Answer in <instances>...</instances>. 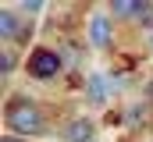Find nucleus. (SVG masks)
Wrapping results in <instances>:
<instances>
[{
	"label": "nucleus",
	"mask_w": 153,
	"mask_h": 142,
	"mask_svg": "<svg viewBox=\"0 0 153 142\" xmlns=\"http://www.w3.org/2000/svg\"><path fill=\"white\" fill-rule=\"evenodd\" d=\"M7 128L14 132V135H39V132H46V121H43V110H39L32 100H14V103L7 106Z\"/></svg>",
	"instance_id": "1"
},
{
	"label": "nucleus",
	"mask_w": 153,
	"mask_h": 142,
	"mask_svg": "<svg viewBox=\"0 0 153 142\" xmlns=\"http://www.w3.org/2000/svg\"><path fill=\"white\" fill-rule=\"evenodd\" d=\"M29 75L39 78V82L57 78V75H61V53H57V50H46V46L32 50V57H29Z\"/></svg>",
	"instance_id": "2"
},
{
	"label": "nucleus",
	"mask_w": 153,
	"mask_h": 142,
	"mask_svg": "<svg viewBox=\"0 0 153 142\" xmlns=\"http://www.w3.org/2000/svg\"><path fill=\"white\" fill-rule=\"evenodd\" d=\"M89 43H93V46H100V50L111 43V18H107V14H100V11H96V14H93V21H89Z\"/></svg>",
	"instance_id": "3"
},
{
	"label": "nucleus",
	"mask_w": 153,
	"mask_h": 142,
	"mask_svg": "<svg viewBox=\"0 0 153 142\" xmlns=\"http://www.w3.org/2000/svg\"><path fill=\"white\" fill-rule=\"evenodd\" d=\"M64 142H93V121H85V117H75V121H68L64 124Z\"/></svg>",
	"instance_id": "4"
},
{
	"label": "nucleus",
	"mask_w": 153,
	"mask_h": 142,
	"mask_svg": "<svg viewBox=\"0 0 153 142\" xmlns=\"http://www.w3.org/2000/svg\"><path fill=\"white\" fill-rule=\"evenodd\" d=\"M0 36H4L7 43H11V39H18V36H25V25L18 21V14H14V11H4V14H0Z\"/></svg>",
	"instance_id": "5"
},
{
	"label": "nucleus",
	"mask_w": 153,
	"mask_h": 142,
	"mask_svg": "<svg viewBox=\"0 0 153 142\" xmlns=\"http://www.w3.org/2000/svg\"><path fill=\"white\" fill-rule=\"evenodd\" d=\"M85 96H89L93 103H107V96H111V82H107L103 75H93V78H89V89H85Z\"/></svg>",
	"instance_id": "6"
},
{
	"label": "nucleus",
	"mask_w": 153,
	"mask_h": 142,
	"mask_svg": "<svg viewBox=\"0 0 153 142\" xmlns=\"http://www.w3.org/2000/svg\"><path fill=\"white\" fill-rule=\"evenodd\" d=\"M0 64H4V71H11V68H14V53L4 50V53H0Z\"/></svg>",
	"instance_id": "7"
},
{
	"label": "nucleus",
	"mask_w": 153,
	"mask_h": 142,
	"mask_svg": "<svg viewBox=\"0 0 153 142\" xmlns=\"http://www.w3.org/2000/svg\"><path fill=\"white\" fill-rule=\"evenodd\" d=\"M4 142H18V135H4Z\"/></svg>",
	"instance_id": "8"
}]
</instances>
